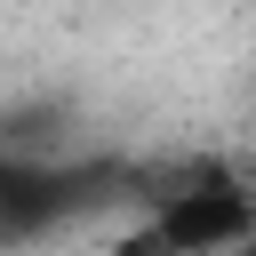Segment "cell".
Here are the masks:
<instances>
[{
  "mask_svg": "<svg viewBox=\"0 0 256 256\" xmlns=\"http://www.w3.org/2000/svg\"><path fill=\"white\" fill-rule=\"evenodd\" d=\"M160 200H168L160 240H192V248H208V240H240V232H256V208H248L240 192H160Z\"/></svg>",
  "mask_w": 256,
  "mask_h": 256,
  "instance_id": "1",
  "label": "cell"
}]
</instances>
